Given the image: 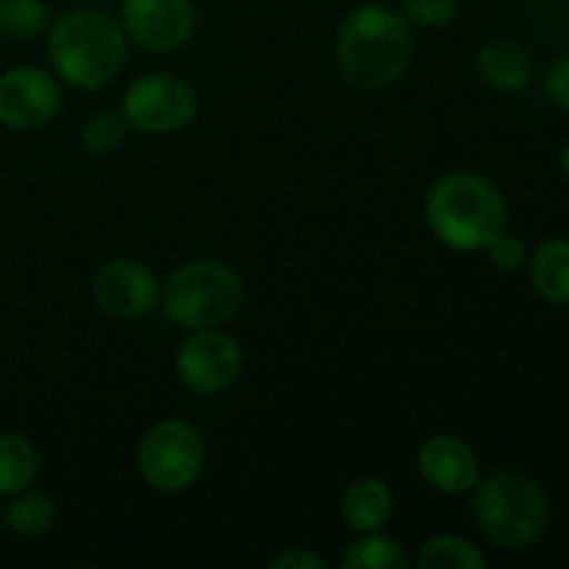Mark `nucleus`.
Wrapping results in <instances>:
<instances>
[{"label":"nucleus","mask_w":569,"mask_h":569,"mask_svg":"<svg viewBox=\"0 0 569 569\" xmlns=\"http://www.w3.org/2000/svg\"><path fill=\"white\" fill-rule=\"evenodd\" d=\"M415 53L411 26L387 3H361L337 31V64L359 92H383L406 76Z\"/></svg>","instance_id":"f257e3e1"},{"label":"nucleus","mask_w":569,"mask_h":569,"mask_svg":"<svg viewBox=\"0 0 569 569\" xmlns=\"http://www.w3.org/2000/svg\"><path fill=\"white\" fill-rule=\"evenodd\" d=\"M128 37L120 20L103 9L81 6L50 26L48 56L53 76L81 92H98L120 76L126 64Z\"/></svg>","instance_id":"f03ea898"},{"label":"nucleus","mask_w":569,"mask_h":569,"mask_svg":"<svg viewBox=\"0 0 569 569\" xmlns=\"http://www.w3.org/2000/svg\"><path fill=\"white\" fill-rule=\"evenodd\" d=\"M426 222L439 244L459 253L487 250L506 231V200L476 172H448L426 194Z\"/></svg>","instance_id":"7ed1b4c3"},{"label":"nucleus","mask_w":569,"mask_h":569,"mask_svg":"<svg viewBox=\"0 0 569 569\" xmlns=\"http://www.w3.org/2000/svg\"><path fill=\"white\" fill-rule=\"evenodd\" d=\"M244 283L233 267L214 259H194L176 267L161 287V309L183 331L220 328L239 315Z\"/></svg>","instance_id":"20e7f679"},{"label":"nucleus","mask_w":569,"mask_h":569,"mask_svg":"<svg viewBox=\"0 0 569 569\" xmlns=\"http://www.w3.org/2000/svg\"><path fill=\"white\" fill-rule=\"evenodd\" d=\"M472 511L492 542L500 548H528L545 533L550 506L542 489L520 472H492L476 483Z\"/></svg>","instance_id":"39448f33"},{"label":"nucleus","mask_w":569,"mask_h":569,"mask_svg":"<svg viewBox=\"0 0 569 569\" xmlns=\"http://www.w3.org/2000/svg\"><path fill=\"white\" fill-rule=\"evenodd\" d=\"M206 465V445L187 420H159L144 431L137 448V467L150 489L164 495L194 487Z\"/></svg>","instance_id":"423d86ee"},{"label":"nucleus","mask_w":569,"mask_h":569,"mask_svg":"<svg viewBox=\"0 0 569 569\" xmlns=\"http://www.w3.org/2000/svg\"><path fill=\"white\" fill-rule=\"evenodd\" d=\"M120 111L126 114L131 131L170 137L192 126L198 117V92L181 76L144 72L128 83Z\"/></svg>","instance_id":"0eeeda50"},{"label":"nucleus","mask_w":569,"mask_h":569,"mask_svg":"<svg viewBox=\"0 0 569 569\" xmlns=\"http://www.w3.org/2000/svg\"><path fill=\"white\" fill-rule=\"evenodd\" d=\"M244 356L237 339L222 328L189 331L176 353V376L189 392L220 395L239 381Z\"/></svg>","instance_id":"6e6552de"},{"label":"nucleus","mask_w":569,"mask_h":569,"mask_svg":"<svg viewBox=\"0 0 569 569\" xmlns=\"http://www.w3.org/2000/svg\"><path fill=\"white\" fill-rule=\"evenodd\" d=\"M120 26L128 42L148 53L183 48L198 28L192 0H120Z\"/></svg>","instance_id":"1a4fd4ad"},{"label":"nucleus","mask_w":569,"mask_h":569,"mask_svg":"<svg viewBox=\"0 0 569 569\" xmlns=\"http://www.w3.org/2000/svg\"><path fill=\"white\" fill-rule=\"evenodd\" d=\"M61 109V87L42 67H11L0 72V126L9 131H37Z\"/></svg>","instance_id":"9d476101"},{"label":"nucleus","mask_w":569,"mask_h":569,"mask_svg":"<svg viewBox=\"0 0 569 569\" xmlns=\"http://www.w3.org/2000/svg\"><path fill=\"white\" fill-rule=\"evenodd\" d=\"M94 303L114 320H142L161 303V283L137 259H111L92 278Z\"/></svg>","instance_id":"9b49d317"},{"label":"nucleus","mask_w":569,"mask_h":569,"mask_svg":"<svg viewBox=\"0 0 569 569\" xmlns=\"http://www.w3.org/2000/svg\"><path fill=\"white\" fill-rule=\"evenodd\" d=\"M417 470L428 487L442 495L472 492L481 481L476 450L456 433L428 437L417 450Z\"/></svg>","instance_id":"f8f14e48"},{"label":"nucleus","mask_w":569,"mask_h":569,"mask_svg":"<svg viewBox=\"0 0 569 569\" xmlns=\"http://www.w3.org/2000/svg\"><path fill=\"white\" fill-rule=\"evenodd\" d=\"M342 520L353 533L381 531L395 515V492L383 478L365 476L342 495Z\"/></svg>","instance_id":"ddd939ff"},{"label":"nucleus","mask_w":569,"mask_h":569,"mask_svg":"<svg viewBox=\"0 0 569 569\" xmlns=\"http://www.w3.org/2000/svg\"><path fill=\"white\" fill-rule=\"evenodd\" d=\"M476 70L498 92H522L533 81V61L520 44L509 39L487 42L476 56Z\"/></svg>","instance_id":"4468645a"},{"label":"nucleus","mask_w":569,"mask_h":569,"mask_svg":"<svg viewBox=\"0 0 569 569\" xmlns=\"http://www.w3.org/2000/svg\"><path fill=\"white\" fill-rule=\"evenodd\" d=\"M533 292L553 306H569V239H548L528 256Z\"/></svg>","instance_id":"2eb2a0df"},{"label":"nucleus","mask_w":569,"mask_h":569,"mask_svg":"<svg viewBox=\"0 0 569 569\" xmlns=\"http://www.w3.org/2000/svg\"><path fill=\"white\" fill-rule=\"evenodd\" d=\"M39 476V453L22 433H0V495L11 498L31 489Z\"/></svg>","instance_id":"dca6fc26"},{"label":"nucleus","mask_w":569,"mask_h":569,"mask_svg":"<svg viewBox=\"0 0 569 569\" xmlns=\"http://www.w3.org/2000/svg\"><path fill=\"white\" fill-rule=\"evenodd\" d=\"M345 569H409L411 559L398 539L381 531L359 533L342 556Z\"/></svg>","instance_id":"f3484780"},{"label":"nucleus","mask_w":569,"mask_h":569,"mask_svg":"<svg viewBox=\"0 0 569 569\" xmlns=\"http://www.w3.org/2000/svg\"><path fill=\"white\" fill-rule=\"evenodd\" d=\"M417 565L422 569H483L487 556L465 537L456 533H439L422 545Z\"/></svg>","instance_id":"a211bd4d"},{"label":"nucleus","mask_w":569,"mask_h":569,"mask_svg":"<svg viewBox=\"0 0 569 569\" xmlns=\"http://www.w3.org/2000/svg\"><path fill=\"white\" fill-rule=\"evenodd\" d=\"M56 522V503L44 492H17L11 495V503L6 509V526L11 533L20 537H42L53 528Z\"/></svg>","instance_id":"6ab92c4d"},{"label":"nucleus","mask_w":569,"mask_h":569,"mask_svg":"<svg viewBox=\"0 0 569 569\" xmlns=\"http://www.w3.org/2000/svg\"><path fill=\"white\" fill-rule=\"evenodd\" d=\"M50 28V9L44 0H0V37L33 39Z\"/></svg>","instance_id":"aec40b11"},{"label":"nucleus","mask_w":569,"mask_h":569,"mask_svg":"<svg viewBox=\"0 0 569 569\" xmlns=\"http://www.w3.org/2000/svg\"><path fill=\"white\" fill-rule=\"evenodd\" d=\"M131 126L122 111H98L81 128V144L92 156H111L126 144Z\"/></svg>","instance_id":"412c9836"},{"label":"nucleus","mask_w":569,"mask_h":569,"mask_svg":"<svg viewBox=\"0 0 569 569\" xmlns=\"http://www.w3.org/2000/svg\"><path fill=\"white\" fill-rule=\"evenodd\" d=\"M461 0H403L400 14L411 28H445L459 17Z\"/></svg>","instance_id":"4be33fe9"},{"label":"nucleus","mask_w":569,"mask_h":569,"mask_svg":"<svg viewBox=\"0 0 569 569\" xmlns=\"http://www.w3.org/2000/svg\"><path fill=\"white\" fill-rule=\"evenodd\" d=\"M487 253H489V261H492V267H498L500 272H517L520 267L528 264V256H531L528 253L526 242H522L517 233H509V231L495 237L492 242H489Z\"/></svg>","instance_id":"5701e85b"},{"label":"nucleus","mask_w":569,"mask_h":569,"mask_svg":"<svg viewBox=\"0 0 569 569\" xmlns=\"http://www.w3.org/2000/svg\"><path fill=\"white\" fill-rule=\"evenodd\" d=\"M545 92L561 111H569V53L553 61V67L545 76Z\"/></svg>","instance_id":"b1692460"},{"label":"nucleus","mask_w":569,"mask_h":569,"mask_svg":"<svg viewBox=\"0 0 569 569\" xmlns=\"http://www.w3.org/2000/svg\"><path fill=\"white\" fill-rule=\"evenodd\" d=\"M322 567H326V561H322L317 553H311V550H303V548H292L270 561V569H322Z\"/></svg>","instance_id":"393cba45"},{"label":"nucleus","mask_w":569,"mask_h":569,"mask_svg":"<svg viewBox=\"0 0 569 569\" xmlns=\"http://www.w3.org/2000/svg\"><path fill=\"white\" fill-rule=\"evenodd\" d=\"M561 170H565V176L569 178V142L561 148Z\"/></svg>","instance_id":"a878e982"},{"label":"nucleus","mask_w":569,"mask_h":569,"mask_svg":"<svg viewBox=\"0 0 569 569\" xmlns=\"http://www.w3.org/2000/svg\"><path fill=\"white\" fill-rule=\"evenodd\" d=\"M309 3H322V0H309Z\"/></svg>","instance_id":"bb28decb"},{"label":"nucleus","mask_w":569,"mask_h":569,"mask_svg":"<svg viewBox=\"0 0 569 569\" xmlns=\"http://www.w3.org/2000/svg\"><path fill=\"white\" fill-rule=\"evenodd\" d=\"M0 517H3V515H0Z\"/></svg>","instance_id":"cd10ccee"}]
</instances>
